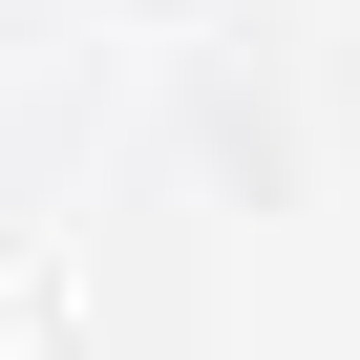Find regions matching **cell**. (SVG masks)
Returning a JSON list of instances; mask_svg holds the SVG:
<instances>
[]
</instances>
